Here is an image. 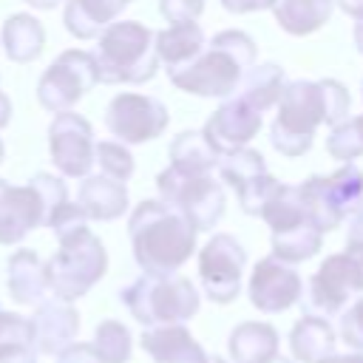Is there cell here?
Masks as SVG:
<instances>
[{"label":"cell","mask_w":363,"mask_h":363,"mask_svg":"<svg viewBox=\"0 0 363 363\" xmlns=\"http://www.w3.org/2000/svg\"><path fill=\"white\" fill-rule=\"evenodd\" d=\"M0 363H37V349L28 346V349H9V352H0Z\"/></svg>","instance_id":"obj_42"},{"label":"cell","mask_w":363,"mask_h":363,"mask_svg":"<svg viewBox=\"0 0 363 363\" xmlns=\"http://www.w3.org/2000/svg\"><path fill=\"white\" fill-rule=\"evenodd\" d=\"M363 292V252L343 250L318 267V272L309 278V306L318 315H340L352 303L354 295Z\"/></svg>","instance_id":"obj_10"},{"label":"cell","mask_w":363,"mask_h":363,"mask_svg":"<svg viewBox=\"0 0 363 363\" xmlns=\"http://www.w3.org/2000/svg\"><path fill=\"white\" fill-rule=\"evenodd\" d=\"M337 335L323 315H303L289 329V352L298 363H320L335 354Z\"/></svg>","instance_id":"obj_20"},{"label":"cell","mask_w":363,"mask_h":363,"mask_svg":"<svg viewBox=\"0 0 363 363\" xmlns=\"http://www.w3.org/2000/svg\"><path fill=\"white\" fill-rule=\"evenodd\" d=\"M349 17H354V20H360L363 17V0H335Z\"/></svg>","instance_id":"obj_43"},{"label":"cell","mask_w":363,"mask_h":363,"mask_svg":"<svg viewBox=\"0 0 363 363\" xmlns=\"http://www.w3.org/2000/svg\"><path fill=\"white\" fill-rule=\"evenodd\" d=\"M6 269H9V292H11V298L17 303L34 306V303L45 301V292H48L45 269H43V261H40V255L34 250H26V247L17 250L9 258Z\"/></svg>","instance_id":"obj_23"},{"label":"cell","mask_w":363,"mask_h":363,"mask_svg":"<svg viewBox=\"0 0 363 363\" xmlns=\"http://www.w3.org/2000/svg\"><path fill=\"white\" fill-rule=\"evenodd\" d=\"M346 250H354V252H363V207L352 216V224H349V235H346Z\"/></svg>","instance_id":"obj_41"},{"label":"cell","mask_w":363,"mask_h":363,"mask_svg":"<svg viewBox=\"0 0 363 363\" xmlns=\"http://www.w3.org/2000/svg\"><path fill=\"white\" fill-rule=\"evenodd\" d=\"M204 11V0H159V14L176 26V23H196Z\"/></svg>","instance_id":"obj_38"},{"label":"cell","mask_w":363,"mask_h":363,"mask_svg":"<svg viewBox=\"0 0 363 363\" xmlns=\"http://www.w3.org/2000/svg\"><path fill=\"white\" fill-rule=\"evenodd\" d=\"M354 45H357V51L363 54V17L354 23Z\"/></svg>","instance_id":"obj_47"},{"label":"cell","mask_w":363,"mask_h":363,"mask_svg":"<svg viewBox=\"0 0 363 363\" xmlns=\"http://www.w3.org/2000/svg\"><path fill=\"white\" fill-rule=\"evenodd\" d=\"M204 363H227V360H224V357H210V354H207V360H204Z\"/></svg>","instance_id":"obj_49"},{"label":"cell","mask_w":363,"mask_h":363,"mask_svg":"<svg viewBox=\"0 0 363 363\" xmlns=\"http://www.w3.org/2000/svg\"><path fill=\"white\" fill-rule=\"evenodd\" d=\"M320 363H363V352H352V354H329Z\"/></svg>","instance_id":"obj_44"},{"label":"cell","mask_w":363,"mask_h":363,"mask_svg":"<svg viewBox=\"0 0 363 363\" xmlns=\"http://www.w3.org/2000/svg\"><path fill=\"white\" fill-rule=\"evenodd\" d=\"M284 85H286L284 68H281L278 62H261V65H252V68L244 74V79H241L235 96H241V99H244L250 108H255L258 113H267L269 108L278 105V96H281Z\"/></svg>","instance_id":"obj_27"},{"label":"cell","mask_w":363,"mask_h":363,"mask_svg":"<svg viewBox=\"0 0 363 363\" xmlns=\"http://www.w3.org/2000/svg\"><path fill=\"white\" fill-rule=\"evenodd\" d=\"M247 269V252L230 233H216L199 250V281L213 303H230L238 298Z\"/></svg>","instance_id":"obj_11"},{"label":"cell","mask_w":363,"mask_h":363,"mask_svg":"<svg viewBox=\"0 0 363 363\" xmlns=\"http://www.w3.org/2000/svg\"><path fill=\"white\" fill-rule=\"evenodd\" d=\"M3 51L11 62H31L43 54L45 45V28L34 14L17 11L6 17L3 23Z\"/></svg>","instance_id":"obj_25"},{"label":"cell","mask_w":363,"mask_h":363,"mask_svg":"<svg viewBox=\"0 0 363 363\" xmlns=\"http://www.w3.org/2000/svg\"><path fill=\"white\" fill-rule=\"evenodd\" d=\"M221 6H224L230 14H250V11L272 9L275 0H221Z\"/></svg>","instance_id":"obj_40"},{"label":"cell","mask_w":363,"mask_h":363,"mask_svg":"<svg viewBox=\"0 0 363 363\" xmlns=\"http://www.w3.org/2000/svg\"><path fill=\"white\" fill-rule=\"evenodd\" d=\"M323 244V233L315 224H298L292 230L284 233H269V247H272V258L284 261V264H301L309 261L312 255H318Z\"/></svg>","instance_id":"obj_30"},{"label":"cell","mask_w":363,"mask_h":363,"mask_svg":"<svg viewBox=\"0 0 363 363\" xmlns=\"http://www.w3.org/2000/svg\"><path fill=\"white\" fill-rule=\"evenodd\" d=\"M57 241H60V250L43 264L45 286L60 301H77L88 295L91 286L105 275L108 252L88 227H77L74 233Z\"/></svg>","instance_id":"obj_5"},{"label":"cell","mask_w":363,"mask_h":363,"mask_svg":"<svg viewBox=\"0 0 363 363\" xmlns=\"http://www.w3.org/2000/svg\"><path fill=\"white\" fill-rule=\"evenodd\" d=\"M125 3H130V0H125Z\"/></svg>","instance_id":"obj_51"},{"label":"cell","mask_w":363,"mask_h":363,"mask_svg":"<svg viewBox=\"0 0 363 363\" xmlns=\"http://www.w3.org/2000/svg\"><path fill=\"white\" fill-rule=\"evenodd\" d=\"M96 82L99 71L94 54L82 48H68L43 71L37 82V99L51 113L71 111Z\"/></svg>","instance_id":"obj_9"},{"label":"cell","mask_w":363,"mask_h":363,"mask_svg":"<svg viewBox=\"0 0 363 363\" xmlns=\"http://www.w3.org/2000/svg\"><path fill=\"white\" fill-rule=\"evenodd\" d=\"M278 113L269 125V142L278 153L295 159L312 147L318 125H337L349 116L352 96L337 79H295L278 96Z\"/></svg>","instance_id":"obj_1"},{"label":"cell","mask_w":363,"mask_h":363,"mask_svg":"<svg viewBox=\"0 0 363 363\" xmlns=\"http://www.w3.org/2000/svg\"><path fill=\"white\" fill-rule=\"evenodd\" d=\"M130 250L142 272L173 275L196 252V227L162 199H145L128 218Z\"/></svg>","instance_id":"obj_2"},{"label":"cell","mask_w":363,"mask_h":363,"mask_svg":"<svg viewBox=\"0 0 363 363\" xmlns=\"http://www.w3.org/2000/svg\"><path fill=\"white\" fill-rule=\"evenodd\" d=\"M170 113L164 102L147 94H116L105 108V128L122 145H142L164 133Z\"/></svg>","instance_id":"obj_13"},{"label":"cell","mask_w":363,"mask_h":363,"mask_svg":"<svg viewBox=\"0 0 363 363\" xmlns=\"http://www.w3.org/2000/svg\"><path fill=\"white\" fill-rule=\"evenodd\" d=\"M57 363H99L91 343H68L62 352H57Z\"/></svg>","instance_id":"obj_39"},{"label":"cell","mask_w":363,"mask_h":363,"mask_svg":"<svg viewBox=\"0 0 363 363\" xmlns=\"http://www.w3.org/2000/svg\"><path fill=\"white\" fill-rule=\"evenodd\" d=\"M28 6H34V9H40V11H51V9H57L62 0H26Z\"/></svg>","instance_id":"obj_46"},{"label":"cell","mask_w":363,"mask_h":363,"mask_svg":"<svg viewBox=\"0 0 363 363\" xmlns=\"http://www.w3.org/2000/svg\"><path fill=\"white\" fill-rule=\"evenodd\" d=\"M9 119H11V99L0 91V128H6Z\"/></svg>","instance_id":"obj_45"},{"label":"cell","mask_w":363,"mask_h":363,"mask_svg":"<svg viewBox=\"0 0 363 363\" xmlns=\"http://www.w3.org/2000/svg\"><path fill=\"white\" fill-rule=\"evenodd\" d=\"M139 343L153 363H204L207 360L204 346L190 335L184 323L145 326Z\"/></svg>","instance_id":"obj_18"},{"label":"cell","mask_w":363,"mask_h":363,"mask_svg":"<svg viewBox=\"0 0 363 363\" xmlns=\"http://www.w3.org/2000/svg\"><path fill=\"white\" fill-rule=\"evenodd\" d=\"M301 292H303V281L295 272V267L272 255L261 258L250 272L247 295L258 312H267V315L284 312L301 301Z\"/></svg>","instance_id":"obj_15"},{"label":"cell","mask_w":363,"mask_h":363,"mask_svg":"<svg viewBox=\"0 0 363 363\" xmlns=\"http://www.w3.org/2000/svg\"><path fill=\"white\" fill-rule=\"evenodd\" d=\"M125 6V0H65L62 23L77 40H96Z\"/></svg>","instance_id":"obj_21"},{"label":"cell","mask_w":363,"mask_h":363,"mask_svg":"<svg viewBox=\"0 0 363 363\" xmlns=\"http://www.w3.org/2000/svg\"><path fill=\"white\" fill-rule=\"evenodd\" d=\"M156 31L136 20H113L96 40V71L99 82L108 85H142L156 77Z\"/></svg>","instance_id":"obj_4"},{"label":"cell","mask_w":363,"mask_h":363,"mask_svg":"<svg viewBox=\"0 0 363 363\" xmlns=\"http://www.w3.org/2000/svg\"><path fill=\"white\" fill-rule=\"evenodd\" d=\"M261 119L264 113H258L255 108H250L241 96H227L204 122V139L213 145V150L218 156L247 147V142L261 130Z\"/></svg>","instance_id":"obj_16"},{"label":"cell","mask_w":363,"mask_h":363,"mask_svg":"<svg viewBox=\"0 0 363 363\" xmlns=\"http://www.w3.org/2000/svg\"><path fill=\"white\" fill-rule=\"evenodd\" d=\"M326 184L343 216H354L363 207V170L352 162H340V167L326 176Z\"/></svg>","instance_id":"obj_32"},{"label":"cell","mask_w":363,"mask_h":363,"mask_svg":"<svg viewBox=\"0 0 363 363\" xmlns=\"http://www.w3.org/2000/svg\"><path fill=\"white\" fill-rule=\"evenodd\" d=\"M34 326V349L45 354L62 352L68 343H74L79 332V312L71 306V301H40L31 318Z\"/></svg>","instance_id":"obj_17"},{"label":"cell","mask_w":363,"mask_h":363,"mask_svg":"<svg viewBox=\"0 0 363 363\" xmlns=\"http://www.w3.org/2000/svg\"><path fill=\"white\" fill-rule=\"evenodd\" d=\"M326 150L337 162H354L363 156V113L346 116L337 125H332L326 136Z\"/></svg>","instance_id":"obj_33"},{"label":"cell","mask_w":363,"mask_h":363,"mask_svg":"<svg viewBox=\"0 0 363 363\" xmlns=\"http://www.w3.org/2000/svg\"><path fill=\"white\" fill-rule=\"evenodd\" d=\"M269 363H295V360H292V357H284V354H275Z\"/></svg>","instance_id":"obj_48"},{"label":"cell","mask_w":363,"mask_h":363,"mask_svg":"<svg viewBox=\"0 0 363 363\" xmlns=\"http://www.w3.org/2000/svg\"><path fill=\"white\" fill-rule=\"evenodd\" d=\"M233 363H269L278 354V332L264 320H244L227 337Z\"/></svg>","instance_id":"obj_22"},{"label":"cell","mask_w":363,"mask_h":363,"mask_svg":"<svg viewBox=\"0 0 363 363\" xmlns=\"http://www.w3.org/2000/svg\"><path fill=\"white\" fill-rule=\"evenodd\" d=\"M99 363H128L130 360V352H133V337H130V329L119 320H102L94 332V340H91Z\"/></svg>","instance_id":"obj_31"},{"label":"cell","mask_w":363,"mask_h":363,"mask_svg":"<svg viewBox=\"0 0 363 363\" xmlns=\"http://www.w3.org/2000/svg\"><path fill=\"white\" fill-rule=\"evenodd\" d=\"M94 162L99 164L102 176H111L116 182H128L133 176V153L128 150V145L116 142V139H105L94 145Z\"/></svg>","instance_id":"obj_34"},{"label":"cell","mask_w":363,"mask_h":363,"mask_svg":"<svg viewBox=\"0 0 363 363\" xmlns=\"http://www.w3.org/2000/svg\"><path fill=\"white\" fill-rule=\"evenodd\" d=\"M128 312L142 326H164V323H187L199 306L201 295L184 275H147L142 272L133 284L119 292Z\"/></svg>","instance_id":"obj_6"},{"label":"cell","mask_w":363,"mask_h":363,"mask_svg":"<svg viewBox=\"0 0 363 363\" xmlns=\"http://www.w3.org/2000/svg\"><path fill=\"white\" fill-rule=\"evenodd\" d=\"M156 57L159 62H164L167 71H176L187 62H193L201 48L207 45L204 43V31L199 23H176L164 31H156Z\"/></svg>","instance_id":"obj_24"},{"label":"cell","mask_w":363,"mask_h":363,"mask_svg":"<svg viewBox=\"0 0 363 363\" xmlns=\"http://www.w3.org/2000/svg\"><path fill=\"white\" fill-rule=\"evenodd\" d=\"M340 337L349 349L363 352V298L352 301L340 315Z\"/></svg>","instance_id":"obj_36"},{"label":"cell","mask_w":363,"mask_h":363,"mask_svg":"<svg viewBox=\"0 0 363 363\" xmlns=\"http://www.w3.org/2000/svg\"><path fill=\"white\" fill-rule=\"evenodd\" d=\"M298 199L303 204V213L306 218L320 230V233H329L335 227H340V221L346 218L326 184V176H309L306 182L298 184Z\"/></svg>","instance_id":"obj_28"},{"label":"cell","mask_w":363,"mask_h":363,"mask_svg":"<svg viewBox=\"0 0 363 363\" xmlns=\"http://www.w3.org/2000/svg\"><path fill=\"white\" fill-rule=\"evenodd\" d=\"M216 170H218L221 182H227L235 190L241 210L247 216H255V218H261V210L267 207V201L275 196V190L281 184L267 170L264 156L252 147H238V150L218 156Z\"/></svg>","instance_id":"obj_12"},{"label":"cell","mask_w":363,"mask_h":363,"mask_svg":"<svg viewBox=\"0 0 363 363\" xmlns=\"http://www.w3.org/2000/svg\"><path fill=\"white\" fill-rule=\"evenodd\" d=\"M77 204L85 218L94 221H113L128 210V187L111 176H85L77 193Z\"/></svg>","instance_id":"obj_19"},{"label":"cell","mask_w":363,"mask_h":363,"mask_svg":"<svg viewBox=\"0 0 363 363\" xmlns=\"http://www.w3.org/2000/svg\"><path fill=\"white\" fill-rule=\"evenodd\" d=\"M85 213L79 210V204H74V201H62L48 218H45V227H51L54 230V235L57 238H62V235H68V233H74L77 227H85Z\"/></svg>","instance_id":"obj_37"},{"label":"cell","mask_w":363,"mask_h":363,"mask_svg":"<svg viewBox=\"0 0 363 363\" xmlns=\"http://www.w3.org/2000/svg\"><path fill=\"white\" fill-rule=\"evenodd\" d=\"M94 128L74 111L54 113L48 125V150L54 167L68 179H85L94 167Z\"/></svg>","instance_id":"obj_14"},{"label":"cell","mask_w":363,"mask_h":363,"mask_svg":"<svg viewBox=\"0 0 363 363\" xmlns=\"http://www.w3.org/2000/svg\"><path fill=\"white\" fill-rule=\"evenodd\" d=\"M62 201H68V187L60 176L37 173L20 187L0 179V244H17L31 230L45 227Z\"/></svg>","instance_id":"obj_7"},{"label":"cell","mask_w":363,"mask_h":363,"mask_svg":"<svg viewBox=\"0 0 363 363\" xmlns=\"http://www.w3.org/2000/svg\"><path fill=\"white\" fill-rule=\"evenodd\" d=\"M332 9H335V0H275L272 14L286 34L306 37L329 23Z\"/></svg>","instance_id":"obj_26"},{"label":"cell","mask_w":363,"mask_h":363,"mask_svg":"<svg viewBox=\"0 0 363 363\" xmlns=\"http://www.w3.org/2000/svg\"><path fill=\"white\" fill-rule=\"evenodd\" d=\"M255 57H258V48L252 37L238 28H227V31H218L193 62L176 71H167V77L184 94L227 99L238 91L244 74L255 65Z\"/></svg>","instance_id":"obj_3"},{"label":"cell","mask_w":363,"mask_h":363,"mask_svg":"<svg viewBox=\"0 0 363 363\" xmlns=\"http://www.w3.org/2000/svg\"><path fill=\"white\" fill-rule=\"evenodd\" d=\"M3 156H6V145H3V139H0V164H3Z\"/></svg>","instance_id":"obj_50"},{"label":"cell","mask_w":363,"mask_h":363,"mask_svg":"<svg viewBox=\"0 0 363 363\" xmlns=\"http://www.w3.org/2000/svg\"><path fill=\"white\" fill-rule=\"evenodd\" d=\"M28 346H34L31 318H23L17 312H3L0 309V352L28 349Z\"/></svg>","instance_id":"obj_35"},{"label":"cell","mask_w":363,"mask_h":363,"mask_svg":"<svg viewBox=\"0 0 363 363\" xmlns=\"http://www.w3.org/2000/svg\"><path fill=\"white\" fill-rule=\"evenodd\" d=\"M156 187L159 199L179 210L196 227V233L213 230L224 216L227 196L221 182H216L210 173H182L167 164L156 176Z\"/></svg>","instance_id":"obj_8"},{"label":"cell","mask_w":363,"mask_h":363,"mask_svg":"<svg viewBox=\"0 0 363 363\" xmlns=\"http://www.w3.org/2000/svg\"><path fill=\"white\" fill-rule=\"evenodd\" d=\"M170 167L182 173H213L218 164V153L204 139L201 130H184L170 142Z\"/></svg>","instance_id":"obj_29"}]
</instances>
